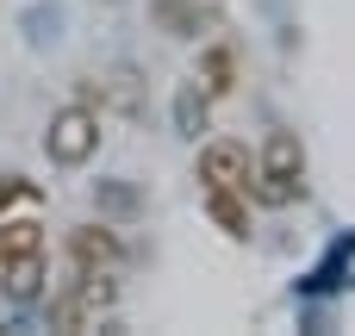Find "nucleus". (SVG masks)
Here are the masks:
<instances>
[{"label": "nucleus", "instance_id": "f257e3e1", "mask_svg": "<svg viewBox=\"0 0 355 336\" xmlns=\"http://www.w3.org/2000/svg\"><path fill=\"white\" fill-rule=\"evenodd\" d=\"M256 193L268 206H293L306 193V150L293 131H268V143L256 156Z\"/></svg>", "mask_w": 355, "mask_h": 336}, {"label": "nucleus", "instance_id": "f03ea898", "mask_svg": "<svg viewBox=\"0 0 355 336\" xmlns=\"http://www.w3.org/2000/svg\"><path fill=\"white\" fill-rule=\"evenodd\" d=\"M94 150H100V112L81 106V100L56 106L50 125H44V156L56 168H81V162H94Z\"/></svg>", "mask_w": 355, "mask_h": 336}, {"label": "nucleus", "instance_id": "7ed1b4c3", "mask_svg": "<svg viewBox=\"0 0 355 336\" xmlns=\"http://www.w3.org/2000/svg\"><path fill=\"white\" fill-rule=\"evenodd\" d=\"M193 175H200L206 193H250V187H256V162H250V150L231 143V137L206 143L200 162H193Z\"/></svg>", "mask_w": 355, "mask_h": 336}, {"label": "nucleus", "instance_id": "20e7f679", "mask_svg": "<svg viewBox=\"0 0 355 336\" xmlns=\"http://www.w3.org/2000/svg\"><path fill=\"white\" fill-rule=\"evenodd\" d=\"M69 262H75V274H119V237L106 224H81L69 237Z\"/></svg>", "mask_w": 355, "mask_h": 336}, {"label": "nucleus", "instance_id": "39448f33", "mask_svg": "<svg viewBox=\"0 0 355 336\" xmlns=\"http://www.w3.org/2000/svg\"><path fill=\"white\" fill-rule=\"evenodd\" d=\"M0 293H6L12 306H31V299L44 293V249H31V256H6V262H0Z\"/></svg>", "mask_w": 355, "mask_h": 336}, {"label": "nucleus", "instance_id": "423d86ee", "mask_svg": "<svg viewBox=\"0 0 355 336\" xmlns=\"http://www.w3.org/2000/svg\"><path fill=\"white\" fill-rule=\"evenodd\" d=\"M206 212L225 237H237V243L250 237V193H206Z\"/></svg>", "mask_w": 355, "mask_h": 336}, {"label": "nucleus", "instance_id": "0eeeda50", "mask_svg": "<svg viewBox=\"0 0 355 336\" xmlns=\"http://www.w3.org/2000/svg\"><path fill=\"white\" fill-rule=\"evenodd\" d=\"M231 75H237V56H231V50H206V62H200V75H193V87H200L206 100H225V94L237 87Z\"/></svg>", "mask_w": 355, "mask_h": 336}, {"label": "nucleus", "instance_id": "6e6552de", "mask_svg": "<svg viewBox=\"0 0 355 336\" xmlns=\"http://www.w3.org/2000/svg\"><path fill=\"white\" fill-rule=\"evenodd\" d=\"M44 249V224L37 218H0V262L6 256H31Z\"/></svg>", "mask_w": 355, "mask_h": 336}, {"label": "nucleus", "instance_id": "1a4fd4ad", "mask_svg": "<svg viewBox=\"0 0 355 336\" xmlns=\"http://www.w3.org/2000/svg\"><path fill=\"white\" fill-rule=\"evenodd\" d=\"M25 193H31V187H25V181H19V175H0V212H6V206H12V200H25Z\"/></svg>", "mask_w": 355, "mask_h": 336}]
</instances>
